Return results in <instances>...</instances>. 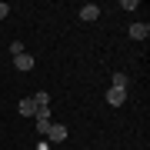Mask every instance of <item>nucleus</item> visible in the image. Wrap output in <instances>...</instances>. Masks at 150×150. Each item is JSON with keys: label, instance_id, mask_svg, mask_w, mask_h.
<instances>
[{"label": "nucleus", "instance_id": "f257e3e1", "mask_svg": "<svg viewBox=\"0 0 150 150\" xmlns=\"http://www.w3.org/2000/svg\"><path fill=\"white\" fill-rule=\"evenodd\" d=\"M123 100H127V90H123V87H110L107 90V103L110 107H120Z\"/></svg>", "mask_w": 150, "mask_h": 150}, {"label": "nucleus", "instance_id": "f03ea898", "mask_svg": "<svg viewBox=\"0 0 150 150\" xmlns=\"http://www.w3.org/2000/svg\"><path fill=\"white\" fill-rule=\"evenodd\" d=\"M47 137L54 140V144H64V140H67V127H64V123H50Z\"/></svg>", "mask_w": 150, "mask_h": 150}, {"label": "nucleus", "instance_id": "7ed1b4c3", "mask_svg": "<svg viewBox=\"0 0 150 150\" xmlns=\"http://www.w3.org/2000/svg\"><path fill=\"white\" fill-rule=\"evenodd\" d=\"M97 17H100V7H97V4H87V7H80V20H87V23H93Z\"/></svg>", "mask_w": 150, "mask_h": 150}, {"label": "nucleus", "instance_id": "20e7f679", "mask_svg": "<svg viewBox=\"0 0 150 150\" xmlns=\"http://www.w3.org/2000/svg\"><path fill=\"white\" fill-rule=\"evenodd\" d=\"M130 37H134V40H147L150 37V27H147V23H130Z\"/></svg>", "mask_w": 150, "mask_h": 150}, {"label": "nucleus", "instance_id": "39448f33", "mask_svg": "<svg viewBox=\"0 0 150 150\" xmlns=\"http://www.w3.org/2000/svg\"><path fill=\"white\" fill-rule=\"evenodd\" d=\"M13 67H17V70H30V67H33V57H30V54L13 57Z\"/></svg>", "mask_w": 150, "mask_h": 150}, {"label": "nucleus", "instance_id": "423d86ee", "mask_svg": "<svg viewBox=\"0 0 150 150\" xmlns=\"http://www.w3.org/2000/svg\"><path fill=\"white\" fill-rule=\"evenodd\" d=\"M33 100V107H50V93L47 90H37V97H30Z\"/></svg>", "mask_w": 150, "mask_h": 150}, {"label": "nucleus", "instance_id": "0eeeda50", "mask_svg": "<svg viewBox=\"0 0 150 150\" xmlns=\"http://www.w3.org/2000/svg\"><path fill=\"white\" fill-rule=\"evenodd\" d=\"M17 110H20L23 117H33V110H37V107H33V100H20V107H17Z\"/></svg>", "mask_w": 150, "mask_h": 150}, {"label": "nucleus", "instance_id": "6e6552de", "mask_svg": "<svg viewBox=\"0 0 150 150\" xmlns=\"http://www.w3.org/2000/svg\"><path fill=\"white\" fill-rule=\"evenodd\" d=\"M113 87H123V90H127V74H123V70L113 74Z\"/></svg>", "mask_w": 150, "mask_h": 150}, {"label": "nucleus", "instance_id": "1a4fd4ad", "mask_svg": "<svg viewBox=\"0 0 150 150\" xmlns=\"http://www.w3.org/2000/svg\"><path fill=\"white\" fill-rule=\"evenodd\" d=\"M10 54H13V57H20V54H27V50H23V43H20V40H13V43H10Z\"/></svg>", "mask_w": 150, "mask_h": 150}, {"label": "nucleus", "instance_id": "9d476101", "mask_svg": "<svg viewBox=\"0 0 150 150\" xmlns=\"http://www.w3.org/2000/svg\"><path fill=\"white\" fill-rule=\"evenodd\" d=\"M47 130H50V120H37V134L47 137Z\"/></svg>", "mask_w": 150, "mask_h": 150}, {"label": "nucleus", "instance_id": "9b49d317", "mask_svg": "<svg viewBox=\"0 0 150 150\" xmlns=\"http://www.w3.org/2000/svg\"><path fill=\"white\" fill-rule=\"evenodd\" d=\"M7 13H10V7H7V4H0V20H4Z\"/></svg>", "mask_w": 150, "mask_h": 150}, {"label": "nucleus", "instance_id": "f8f14e48", "mask_svg": "<svg viewBox=\"0 0 150 150\" xmlns=\"http://www.w3.org/2000/svg\"><path fill=\"white\" fill-rule=\"evenodd\" d=\"M0 43H4V40H0Z\"/></svg>", "mask_w": 150, "mask_h": 150}]
</instances>
